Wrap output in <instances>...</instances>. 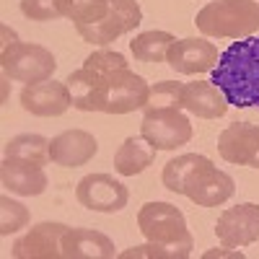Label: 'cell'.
<instances>
[{
    "label": "cell",
    "mask_w": 259,
    "mask_h": 259,
    "mask_svg": "<svg viewBox=\"0 0 259 259\" xmlns=\"http://www.w3.org/2000/svg\"><path fill=\"white\" fill-rule=\"evenodd\" d=\"M0 68L3 75L18 83H41L50 80L57 70L55 55L34 41H13L0 50Z\"/></svg>",
    "instance_id": "4"
},
{
    "label": "cell",
    "mask_w": 259,
    "mask_h": 259,
    "mask_svg": "<svg viewBox=\"0 0 259 259\" xmlns=\"http://www.w3.org/2000/svg\"><path fill=\"white\" fill-rule=\"evenodd\" d=\"M31 221V212L24 202L11 200L8 194L0 197V236H11L21 228H26Z\"/></svg>",
    "instance_id": "25"
},
{
    "label": "cell",
    "mask_w": 259,
    "mask_h": 259,
    "mask_svg": "<svg viewBox=\"0 0 259 259\" xmlns=\"http://www.w3.org/2000/svg\"><path fill=\"white\" fill-rule=\"evenodd\" d=\"M143 24V8L138 0H109V13L94 24H78L75 31L94 47H106L122 34L135 31Z\"/></svg>",
    "instance_id": "6"
},
{
    "label": "cell",
    "mask_w": 259,
    "mask_h": 259,
    "mask_svg": "<svg viewBox=\"0 0 259 259\" xmlns=\"http://www.w3.org/2000/svg\"><path fill=\"white\" fill-rule=\"evenodd\" d=\"M70 226L45 221L31 226L21 239H16L11 256L13 259H62V236Z\"/></svg>",
    "instance_id": "11"
},
{
    "label": "cell",
    "mask_w": 259,
    "mask_h": 259,
    "mask_svg": "<svg viewBox=\"0 0 259 259\" xmlns=\"http://www.w3.org/2000/svg\"><path fill=\"white\" fill-rule=\"evenodd\" d=\"M0 182L11 194H18V197H39V194L47 192L50 184L45 166L31 161H16V158H3Z\"/></svg>",
    "instance_id": "16"
},
{
    "label": "cell",
    "mask_w": 259,
    "mask_h": 259,
    "mask_svg": "<svg viewBox=\"0 0 259 259\" xmlns=\"http://www.w3.org/2000/svg\"><path fill=\"white\" fill-rule=\"evenodd\" d=\"M99 153V140L85 130H65L50 140V158L55 166L75 168L85 166Z\"/></svg>",
    "instance_id": "15"
},
{
    "label": "cell",
    "mask_w": 259,
    "mask_h": 259,
    "mask_svg": "<svg viewBox=\"0 0 259 259\" xmlns=\"http://www.w3.org/2000/svg\"><path fill=\"white\" fill-rule=\"evenodd\" d=\"M215 236L223 246L231 249H241L259 241V205L241 202L236 207L223 210L218 215V223H215Z\"/></svg>",
    "instance_id": "10"
},
{
    "label": "cell",
    "mask_w": 259,
    "mask_h": 259,
    "mask_svg": "<svg viewBox=\"0 0 259 259\" xmlns=\"http://www.w3.org/2000/svg\"><path fill=\"white\" fill-rule=\"evenodd\" d=\"M21 106L24 112L34 117H62L73 106L70 91L65 80H41V83H26L21 91Z\"/></svg>",
    "instance_id": "14"
},
{
    "label": "cell",
    "mask_w": 259,
    "mask_h": 259,
    "mask_svg": "<svg viewBox=\"0 0 259 259\" xmlns=\"http://www.w3.org/2000/svg\"><path fill=\"white\" fill-rule=\"evenodd\" d=\"M156 161V148L150 145L143 135L127 138L114 153V171L119 177H138Z\"/></svg>",
    "instance_id": "19"
},
{
    "label": "cell",
    "mask_w": 259,
    "mask_h": 259,
    "mask_svg": "<svg viewBox=\"0 0 259 259\" xmlns=\"http://www.w3.org/2000/svg\"><path fill=\"white\" fill-rule=\"evenodd\" d=\"M212 83L236 109H259V36H246L221 52Z\"/></svg>",
    "instance_id": "1"
},
{
    "label": "cell",
    "mask_w": 259,
    "mask_h": 259,
    "mask_svg": "<svg viewBox=\"0 0 259 259\" xmlns=\"http://www.w3.org/2000/svg\"><path fill=\"white\" fill-rule=\"evenodd\" d=\"M150 85L143 75L133 73L130 68H119L106 73L101 80L99 112L104 114H130L135 109H145Z\"/></svg>",
    "instance_id": "5"
},
{
    "label": "cell",
    "mask_w": 259,
    "mask_h": 259,
    "mask_svg": "<svg viewBox=\"0 0 259 259\" xmlns=\"http://www.w3.org/2000/svg\"><path fill=\"white\" fill-rule=\"evenodd\" d=\"M3 158H16V161H31L39 166H47L50 158V140L45 135H36V133H24V135H16L6 143L3 148Z\"/></svg>",
    "instance_id": "22"
},
{
    "label": "cell",
    "mask_w": 259,
    "mask_h": 259,
    "mask_svg": "<svg viewBox=\"0 0 259 259\" xmlns=\"http://www.w3.org/2000/svg\"><path fill=\"white\" fill-rule=\"evenodd\" d=\"M18 8L31 21H55V18H62V11H60L57 0H21Z\"/></svg>",
    "instance_id": "29"
},
{
    "label": "cell",
    "mask_w": 259,
    "mask_h": 259,
    "mask_svg": "<svg viewBox=\"0 0 259 259\" xmlns=\"http://www.w3.org/2000/svg\"><path fill=\"white\" fill-rule=\"evenodd\" d=\"M218 47L207 39L200 36H187V39H177L168 50V68L177 70L182 75H202L210 73L218 65Z\"/></svg>",
    "instance_id": "12"
},
{
    "label": "cell",
    "mask_w": 259,
    "mask_h": 259,
    "mask_svg": "<svg viewBox=\"0 0 259 259\" xmlns=\"http://www.w3.org/2000/svg\"><path fill=\"white\" fill-rule=\"evenodd\" d=\"M117 246L106 233L94 228H68L62 236V259H112Z\"/></svg>",
    "instance_id": "17"
},
{
    "label": "cell",
    "mask_w": 259,
    "mask_h": 259,
    "mask_svg": "<svg viewBox=\"0 0 259 259\" xmlns=\"http://www.w3.org/2000/svg\"><path fill=\"white\" fill-rule=\"evenodd\" d=\"M140 135L156 150H177L179 145H187L192 140V122L177 106L143 109Z\"/></svg>",
    "instance_id": "7"
},
{
    "label": "cell",
    "mask_w": 259,
    "mask_h": 259,
    "mask_svg": "<svg viewBox=\"0 0 259 259\" xmlns=\"http://www.w3.org/2000/svg\"><path fill=\"white\" fill-rule=\"evenodd\" d=\"M205 161H207V156H202V153H182V156H177V158H171V161L163 166V174H161L163 187H166L168 192H174V194H182L187 177H189L200 163H205Z\"/></svg>",
    "instance_id": "23"
},
{
    "label": "cell",
    "mask_w": 259,
    "mask_h": 259,
    "mask_svg": "<svg viewBox=\"0 0 259 259\" xmlns=\"http://www.w3.org/2000/svg\"><path fill=\"white\" fill-rule=\"evenodd\" d=\"M101 80L104 75H99L96 70L80 68L75 73H70L65 78V85L70 91V99H73V106L80 112H99V96H101Z\"/></svg>",
    "instance_id": "20"
},
{
    "label": "cell",
    "mask_w": 259,
    "mask_h": 259,
    "mask_svg": "<svg viewBox=\"0 0 259 259\" xmlns=\"http://www.w3.org/2000/svg\"><path fill=\"white\" fill-rule=\"evenodd\" d=\"M177 41L174 34L168 31H143L138 34L133 41H130V52H133V57L138 62H148V65H158V62H166L168 57V50L171 45Z\"/></svg>",
    "instance_id": "21"
},
{
    "label": "cell",
    "mask_w": 259,
    "mask_h": 259,
    "mask_svg": "<svg viewBox=\"0 0 259 259\" xmlns=\"http://www.w3.org/2000/svg\"><path fill=\"white\" fill-rule=\"evenodd\" d=\"M202 256H205V259H218V256H233V259H244V251L226 246V249H210V251H205Z\"/></svg>",
    "instance_id": "30"
},
{
    "label": "cell",
    "mask_w": 259,
    "mask_h": 259,
    "mask_svg": "<svg viewBox=\"0 0 259 259\" xmlns=\"http://www.w3.org/2000/svg\"><path fill=\"white\" fill-rule=\"evenodd\" d=\"M218 153L236 166L259 168V127L251 122H233L218 135Z\"/></svg>",
    "instance_id": "13"
},
{
    "label": "cell",
    "mask_w": 259,
    "mask_h": 259,
    "mask_svg": "<svg viewBox=\"0 0 259 259\" xmlns=\"http://www.w3.org/2000/svg\"><path fill=\"white\" fill-rule=\"evenodd\" d=\"M182 96H184V83H179V80H158V83L150 85L145 109H166V106L184 109Z\"/></svg>",
    "instance_id": "26"
},
{
    "label": "cell",
    "mask_w": 259,
    "mask_h": 259,
    "mask_svg": "<svg viewBox=\"0 0 259 259\" xmlns=\"http://www.w3.org/2000/svg\"><path fill=\"white\" fill-rule=\"evenodd\" d=\"M75 197H78V202L85 210H94V212H119L122 207H127L130 192L112 174H89V177H83L78 182Z\"/></svg>",
    "instance_id": "9"
},
{
    "label": "cell",
    "mask_w": 259,
    "mask_h": 259,
    "mask_svg": "<svg viewBox=\"0 0 259 259\" xmlns=\"http://www.w3.org/2000/svg\"><path fill=\"white\" fill-rule=\"evenodd\" d=\"M194 24L212 39H246L259 31L256 0H212L197 11Z\"/></svg>",
    "instance_id": "2"
},
{
    "label": "cell",
    "mask_w": 259,
    "mask_h": 259,
    "mask_svg": "<svg viewBox=\"0 0 259 259\" xmlns=\"http://www.w3.org/2000/svg\"><path fill=\"white\" fill-rule=\"evenodd\" d=\"M184 109L200 119H221L228 112V101L223 91L212 80H192L184 83V96H182Z\"/></svg>",
    "instance_id": "18"
},
{
    "label": "cell",
    "mask_w": 259,
    "mask_h": 259,
    "mask_svg": "<svg viewBox=\"0 0 259 259\" xmlns=\"http://www.w3.org/2000/svg\"><path fill=\"white\" fill-rule=\"evenodd\" d=\"M138 228L145 241H156L163 246H184L194 249V239L187 228L184 212L171 202H145L138 210Z\"/></svg>",
    "instance_id": "3"
},
{
    "label": "cell",
    "mask_w": 259,
    "mask_h": 259,
    "mask_svg": "<svg viewBox=\"0 0 259 259\" xmlns=\"http://www.w3.org/2000/svg\"><path fill=\"white\" fill-rule=\"evenodd\" d=\"M233 192H236L233 177L221 171V168H215V163L207 158L205 163H200L187 177L182 194L200 207H218V205H223L226 200L233 197Z\"/></svg>",
    "instance_id": "8"
},
{
    "label": "cell",
    "mask_w": 259,
    "mask_h": 259,
    "mask_svg": "<svg viewBox=\"0 0 259 259\" xmlns=\"http://www.w3.org/2000/svg\"><path fill=\"white\" fill-rule=\"evenodd\" d=\"M62 18H70L73 24H94L109 13V0H57Z\"/></svg>",
    "instance_id": "24"
},
{
    "label": "cell",
    "mask_w": 259,
    "mask_h": 259,
    "mask_svg": "<svg viewBox=\"0 0 259 259\" xmlns=\"http://www.w3.org/2000/svg\"><path fill=\"white\" fill-rule=\"evenodd\" d=\"M83 65H85V68H91V70H96L99 75H106L112 70L127 68V57L122 52L109 50V47H99V50H94L89 57L83 60Z\"/></svg>",
    "instance_id": "28"
},
{
    "label": "cell",
    "mask_w": 259,
    "mask_h": 259,
    "mask_svg": "<svg viewBox=\"0 0 259 259\" xmlns=\"http://www.w3.org/2000/svg\"><path fill=\"white\" fill-rule=\"evenodd\" d=\"M189 254L192 249H184V246H163L156 241H145L140 246L119 251L117 256L119 259H187Z\"/></svg>",
    "instance_id": "27"
}]
</instances>
